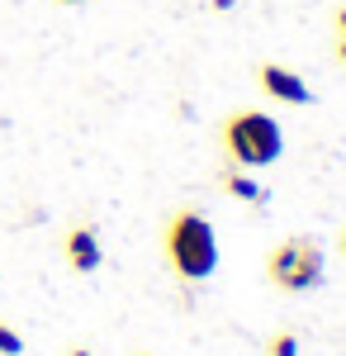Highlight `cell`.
Segmentation results:
<instances>
[{"label":"cell","instance_id":"52a82bcc","mask_svg":"<svg viewBox=\"0 0 346 356\" xmlns=\"http://www.w3.org/2000/svg\"><path fill=\"white\" fill-rule=\"evenodd\" d=\"M266 356H299V337L294 332H275L266 342Z\"/></svg>","mask_w":346,"mask_h":356},{"label":"cell","instance_id":"4fadbf2b","mask_svg":"<svg viewBox=\"0 0 346 356\" xmlns=\"http://www.w3.org/2000/svg\"><path fill=\"white\" fill-rule=\"evenodd\" d=\"M57 5H81V0H57Z\"/></svg>","mask_w":346,"mask_h":356},{"label":"cell","instance_id":"7a4b0ae2","mask_svg":"<svg viewBox=\"0 0 346 356\" xmlns=\"http://www.w3.org/2000/svg\"><path fill=\"white\" fill-rule=\"evenodd\" d=\"M223 152H228L233 166L256 171V166L280 162L285 134H280L275 114H266V110H233L228 119H223Z\"/></svg>","mask_w":346,"mask_h":356},{"label":"cell","instance_id":"6da1fadb","mask_svg":"<svg viewBox=\"0 0 346 356\" xmlns=\"http://www.w3.org/2000/svg\"><path fill=\"white\" fill-rule=\"evenodd\" d=\"M161 247H166L171 271L181 275L186 285L209 280L213 266H218V233H213V223L204 219L199 209H176V214L166 219Z\"/></svg>","mask_w":346,"mask_h":356},{"label":"cell","instance_id":"ba28073f","mask_svg":"<svg viewBox=\"0 0 346 356\" xmlns=\"http://www.w3.org/2000/svg\"><path fill=\"white\" fill-rule=\"evenodd\" d=\"M24 352V337L10 328V323H0V356H19Z\"/></svg>","mask_w":346,"mask_h":356},{"label":"cell","instance_id":"7c38bea8","mask_svg":"<svg viewBox=\"0 0 346 356\" xmlns=\"http://www.w3.org/2000/svg\"><path fill=\"white\" fill-rule=\"evenodd\" d=\"M337 247H342V257H346V228H342V238H337Z\"/></svg>","mask_w":346,"mask_h":356},{"label":"cell","instance_id":"8992f818","mask_svg":"<svg viewBox=\"0 0 346 356\" xmlns=\"http://www.w3.org/2000/svg\"><path fill=\"white\" fill-rule=\"evenodd\" d=\"M218 181H223V191L233 195V200H247V204H266V186H256V181L242 171V166H228Z\"/></svg>","mask_w":346,"mask_h":356},{"label":"cell","instance_id":"277c9868","mask_svg":"<svg viewBox=\"0 0 346 356\" xmlns=\"http://www.w3.org/2000/svg\"><path fill=\"white\" fill-rule=\"evenodd\" d=\"M256 81H261V90H266L270 100H280V105H313V90H308V81H304L294 67L261 62V67H256Z\"/></svg>","mask_w":346,"mask_h":356},{"label":"cell","instance_id":"9c48e42d","mask_svg":"<svg viewBox=\"0 0 346 356\" xmlns=\"http://www.w3.org/2000/svg\"><path fill=\"white\" fill-rule=\"evenodd\" d=\"M337 33H342V38H346V5H342V10H337Z\"/></svg>","mask_w":346,"mask_h":356},{"label":"cell","instance_id":"3957f363","mask_svg":"<svg viewBox=\"0 0 346 356\" xmlns=\"http://www.w3.org/2000/svg\"><path fill=\"white\" fill-rule=\"evenodd\" d=\"M270 285L290 290V295H308L322 285V247L313 238H285L280 247H270L266 257Z\"/></svg>","mask_w":346,"mask_h":356},{"label":"cell","instance_id":"8fae6325","mask_svg":"<svg viewBox=\"0 0 346 356\" xmlns=\"http://www.w3.org/2000/svg\"><path fill=\"white\" fill-rule=\"evenodd\" d=\"M67 356H90V352H85V347H72V352H67Z\"/></svg>","mask_w":346,"mask_h":356},{"label":"cell","instance_id":"5bb4252c","mask_svg":"<svg viewBox=\"0 0 346 356\" xmlns=\"http://www.w3.org/2000/svg\"><path fill=\"white\" fill-rule=\"evenodd\" d=\"M133 356H152V352H133Z\"/></svg>","mask_w":346,"mask_h":356},{"label":"cell","instance_id":"5b68a950","mask_svg":"<svg viewBox=\"0 0 346 356\" xmlns=\"http://www.w3.org/2000/svg\"><path fill=\"white\" fill-rule=\"evenodd\" d=\"M62 252H67L72 271H81V275H90L100 261H105V247H100V238H95V228H90V223H76V228L67 233Z\"/></svg>","mask_w":346,"mask_h":356},{"label":"cell","instance_id":"30bf717a","mask_svg":"<svg viewBox=\"0 0 346 356\" xmlns=\"http://www.w3.org/2000/svg\"><path fill=\"white\" fill-rule=\"evenodd\" d=\"M337 57H342V62H346V38H337Z\"/></svg>","mask_w":346,"mask_h":356}]
</instances>
